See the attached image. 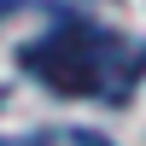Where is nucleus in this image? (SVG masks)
<instances>
[{
  "label": "nucleus",
  "mask_w": 146,
  "mask_h": 146,
  "mask_svg": "<svg viewBox=\"0 0 146 146\" xmlns=\"http://www.w3.org/2000/svg\"><path fill=\"white\" fill-rule=\"evenodd\" d=\"M0 146H41V140H0Z\"/></svg>",
  "instance_id": "obj_2"
},
{
  "label": "nucleus",
  "mask_w": 146,
  "mask_h": 146,
  "mask_svg": "<svg viewBox=\"0 0 146 146\" xmlns=\"http://www.w3.org/2000/svg\"><path fill=\"white\" fill-rule=\"evenodd\" d=\"M123 58V41L94 23H58L35 47H23V70L47 82L53 94H105V70Z\"/></svg>",
  "instance_id": "obj_1"
}]
</instances>
